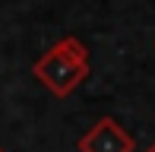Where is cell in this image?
<instances>
[{"mask_svg": "<svg viewBox=\"0 0 155 152\" xmlns=\"http://www.w3.org/2000/svg\"><path fill=\"white\" fill-rule=\"evenodd\" d=\"M0 152H3V146H0Z\"/></svg>", "mask_w": 155, "mask_h": 152, "instance_id": "cell-4", "label": "cell"}, {"mask_svg": "<svg viewBox=\"0 0 155 152\" xmlns=\"http://www.w3.org/2000/svg\"><path fill=\"white\" fill-rule=\"evenodd\" d=\"M76 149L79 152H133L136 149V140L127 133L114 117H101V121H95V127L86 136H79Z\"/></svg>", "mask_w": 155, "mask_h": 152, "instance_id": "cell-2", "label": "cell"}, {"mask_svg": "<svg viewBox=\"0 0 155 152\" xmlns=\"http://www.w3.org/2000/svg\"><path fill=\"white\" fill-rule=\"evenodd\" d=\"M32 73L48 92L57 98H67L76 86L89 76V51L76 35H67L54 41L45 54L32 64Z\"/></svg>", "mask_w": 155, "mask_h": 152, "instance_id": "cell-1", "label": "cell"}, {"mask_svg": "<svg viewBox=\"0 0 155 152\" xmlns=\"http://www.w3.org/2000/svg\"><path fill=\"white\" fill-rule=\"evenodd\" d=\"M146 152H155V143H152V146H149V149H146Z\"/></svg>", "mask_w": 155, "mask_h": 152, "instance_id": "cell-3", "label": "cell"}]
</instances>
